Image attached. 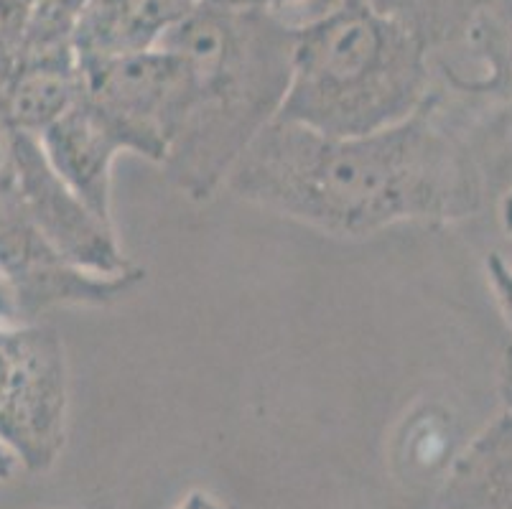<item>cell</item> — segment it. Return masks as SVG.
<instances>
[{
	"instance_id": "cell-6",
	"label": "cell",
	"mask_w": 512,
	"mask_h": 509,
	"mask_svg": "<svg viewBox=\"0 0 512 509\" xmlns=\"http://www.w3.org/2000/svg\"><path fill=\"white\" fill-rule=\"evenodd\" d=\"M82 97L128 143V153L166 161L192 102V74L169 49L79 59Z\"/></svg>"
},
{
	"instance_id": "cell-11",
	"label": "cell",
	"mask_w": 512,
	"mask_h": 509,
	"mask_svg": "<svg viewBox=\"0 0 512 509\" xmlns=\"http://www.w3.org/2000/svg\"><path fill=\"white\" fill-rule=\"evenodd\" d=\"M26 13H29V0H0V72L16 56Z\"/></svg>"
},
{
	"instance_id": "cell-16",
	"label": "cell",
	"mask_w": 512,
	"mask_h": 509,
	"mask_svg": "<svg viewBox=\"0 0 512 509\" xmlns=\"http://www.w3.org/2000/svg\"><path fill=\"white\" fill-rule=\"evenodd\" d=\"M171 509H227V507L225 502H222L220 497H214L212 492L192 489V492H186Z\"/></svg>"
},
{
	"instance_id": "cell-8",
	"label": "cell",
	"mask_w": 512,
	"mask_h": 509,
	"mask_svg": "<svg viewBox=\"0 0 512 509\" xmlns=\"http://www.w3.org/2000/svg\"><path fill=\"white\" fill-rule=\"evenodd\" d=\"M204 0H87L77 26V59L156 49Z\"/></svg>"
},
{
	"instance_id": "cell-15",
	"label": "cell",
	"mask_w": 512,
	"mask_h": 509,
	"mask_svg": "<svg viewBox=\"0 0 512 509\" xmlns=\"http://www.w3.org/2000/svg\"><path fill=\"white\" fill-rule=\"evenodd\" d=\"M209 3H217V6L227 8H263V11H281L286 6H296V3H309L311 8L327 3V0H209Z\"/></svg>"
},
{
	"instance_id": "cell-5",
	"label": "cell",
	"mask_w": 512,
	"mask_h": 509,
	"mask_svg": "<svg viewBox=\"0 0 512 509\" xmlns=\"http://www.w3.org/2000/svg\"><path fill=\"white\" fill-rule=\"evenodd\" d=\"M69 431V364L62 336L41 321L0 326V446L21 471L57 464Z\"/></svg>"
},
{
	"instance_id": "cell-18",
	"label": "cell",
	"mask_w": 512,
	"mask_h": 509,
	"mask_svg": "<svg viewBox=\"0 0 512 509\" xmlns=\"http://www.w3.org/2000/svg\"><path fill=\"white\" fill-rule=\"evenodd\" d=\"M21 471V466H18V461L13 459L11 454H8L6 448L0 446V482H8V479H13V476Z\"/></svg>"
},
{
	"instance_id": "cell-7",
	"label": "cell",
	"mask_w": 512,
	"mask_h": 509,
	"mask_svg": "<svg viewBox=\"0 0 512 509\" xmlns=\"http://www.w3.org/2000/svg\"><path fill=\"white\" fill-rule=\"evenodd\" d=\"M64 184L95 217L113 224V168L128 143L79 92L77 102L39 135Z\"/></svg>"
},
{
	"instance_id": "cell-10",
	"label": "cell",
	"mask_w": 512,
	"mask_h": 509,
	"mask_svg": "<svg viewBox=\"0 0 512 509\" xmlns=\"http://www.w3.org/2000/svg\"><path fill=\"white\" fill-rule=\"evenodd\" d=\"M0 90L13 123L39 138L82 92L77 54L16 59L0 72Z\"/></svg>"
},
{
	"instance_id": "cell-12",
	"label": "cell",
	"mask_w": 512,
	"mask_h": 509,
	"mask_svg": "<svg viewBox=\"0 0 512 509\" xmlns=\"http://www.w3.org/2000/svg\"><path fill=\"white\" fill-rule=\"evenodd\" d=\"M484 278H487V286H490L502 319L512 331V263H507L500 252H490V258L484 260Z\"/></svg>"
},
{
	"instance_id": "cell-9",
	"label": "cell",
	"mask_w": 512,
	"mask_h": 509,
	"mask_svg": "<svg viewBox=\"0 0 512 509\" xmlns=\"http://www.w3.org/2000/svg\"><path fill=\"white\" fill-rule=\"evenodd\" d=\"M439 509H512V413L502 408L451 461Z\"/></svg>"
},
{
	"instance_id": "cell-3",
	"label": "cell",
	"mask_w": 512,
	"mask_h": 509,
	"mask_svg": "<svg viewBox=\"0 0 512 509\" xmlns=\"http://www.w3.org/2000/svg\"><path fill=\"white\" fill-rule=\"evenodd\" d=\"M428 46L395 16L332 0L296 23L283 123L324 135L390 128L431 97Z\"/></svg>"
},
{
	"instance_id": "cell-1",
	"label": "cell",
	"mask_w": 512,
	"mask_h": 509,
	"mask_svg": "<svg viewBox=\"0 0 512 509\" xmlns=\"http://www.w3.org/2000/svg\"><path fill=\"white\" fill-rule=\"evenodd\" d=\"M225 189L332 237L459 222L490 194L436 87L411 118L375 133L324 135L276 120L242 153Z\"/></svg>"
},
{
	"instance_id": "cell-14",
	"label": "cell",
	"mask_w": 512,
	"mask_h": 509,
	"mask_svg": "<svg viewBox=\"0 0 512 509\" xmlns=\"http://www.w3.org/2000/svg\"><path fill=\"white\" fill-rule=\"evenodd\" d=\"M497 395H500L502 408L512 413V342L505 347L500 367H497Z\"/></svg>"
},
{
	"instance_id": "cell-4",
	"label": "cell",
	"mask_w": 512,
	"mask_h": 509,
	"mask_svg": "<svg viewBox=\"0 0 512 509\" xmlns=\"http://www.w3.org/2000/svg\"><path fill=\"white\" fill-rule=\"evenodd\" d=\"M26 130L13 123L0 90V268L11 275L26 319L69 306H110L123 301L146 280L141 268L100 275L64 260L39 230L16 181L18 146Z\"/></svg>"
},
{
	"instance_id": "cell-17",
	"label": "cell",
	"mask_w": 512,
	"mask_h": 509,
	"mask_svg": "<svg viewBox=\"0 0 512 509\" xmlns=\"http://www.w3.org/2000/svg\"><path fill=\"white\" fill-rule=\"evenodd\" d=\"M497 207H500V224L502 230L512 237V184L497 196Z\"/></svg>"
},
{
	"instance_id": "cell-13",
	"label": "cell",
	"mask_w": 512,
	"mask_h": 509,
	"mask_svg": "<svg viewBox=\"0 0 512 509\" xmlns=\"http://www.w3.org/2000/svg\"><path fill=\"white\" fill-rule=\"evenodd\" d=\"M18 324H31L23 311L21 296H18L16 283L11 275L0 268V326H18Z\"/></svg>"
},
{
	"instance_id": "cell-2",
	"label": "cell",
	"mask_w": 512,
	"mask_h": 509,
	"mask_svg": "<svg viewBox=\"0 0 512 509\" xmlns=\"http://www.w3.org/2000/svg\"><path fill=\"white\" fill-rule=\"evenodd\" d=\"M293 39L296 23L281 11L204 0L158 44L192 74V102L161 163L186 199L207 202L225 189L242 153L276 123L291 82Z\"/></svg>"
}]
</instances>
